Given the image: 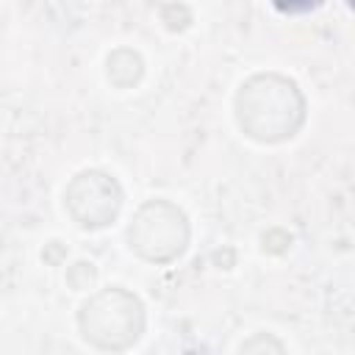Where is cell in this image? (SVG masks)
<instances>
[{"label": "cell", "instance_id": "obj_1", "mask_svg": "<svg viewBox=\"0 0 355 355\" xmlns=\"http://www.w3.org/2000/svg\"><path fill=\"white\" fill-rule=\"evenodd\" d=\"M236 122L252 141H286L305 122V97L286 75H252L236 92Z\"/></svg>", "mask_w": 355, "mask_h": 355}, {"label": "cell", "instance_id": "obj_2", "mask_svg": "<svg viewBox=\"0 0 355 355\" xmlns=\"http://www.w3.org/2000/svg\"><path fill=\"white\" fill-rule=\"evenodd\" d=\"M147 316L141 300L119 286L92 294L78 311L80 336L103 352H125L144 333Z\"/></svg>", "mask_w": 355, "mask_h": 355}, {"label": "cell", "instance_id": "obj_3", "mask_svg": "<svg viewBox=\"0 0 355 355\" xmlns=\"http://www.w3.org/2000/svg\"><path fill=\"white\" fill-rule=\"evenodd\" d=\"M191 227L183 208L169 200H147L128 225L130 250L150 263H169L189 247Z\"/></svg>", "mask_w": 355, "mask_h": 355}, {"label": "cell", "instance_id": "obj_4", "mask_svg": "<svg viewBox=\"0 0 355 355\" xmlns=\"http://www.w3.org/2000/svg\"><path fill=\"white\" fill-rule=\"evenodd\" d=\"M64 205L83 230H100L119 216L122 186L103 169H83L67 183Z\"/></svg>", "mask_w": 355, "mask_h": 355}, {"label": "cell", "instance_id": "obj_5", "mask_svg": "<svg viewBox=\"0 0 355 355\" xmlns=\"http://www.w3.org/2000/svg\"><path fill=\"white\" fill-rule=\"evenodd\" d=\"M105 72H108V80L116 86V89H130L141 80L144 75V61L136 50L130 47H116L108 61H105Z\"/></svg>", "mask_w": 355, "mask_h": 355}, {"label": "cell", "instance_id": "obj_6", "mask_svg": "<svg viewBox=\"0 0 355 355\" xmlns=\"http://www.w3.org/2000/svg\"><path fill=\"white\" fill-rule=\"evenodd\" d=\"M241 355H286V347L272 333H255L241 344Z\"/></svg>", "mask_w": 355, "mask_h": 355}, {"label": "cell", "instance_id": "obj_7", "mask_svg": "<svg viewBox=\"0 0 355 355\" xmlns=\"http://www.w3.org/2000/svg\"><path fill=\"white\" fill-rule=\"evenodd\" d=\"M94 280H97V269H94V263H89V261H78V263H72L69 272H67V283H69V288H75V291L92 288Z\"/></svg>", "mask_w": 355, "mask_h": 355}, {"label": "cell", "instance_id": "obj_8", "mask_svg": "<svg viewBox=\"0 0 355 355\" xmlns=\"http://www.w3.org/2000/svg\"><path fill=\"white\" fill-rule=\"evenodd\" d=\"M161 22L169 31H186L191 25V8L183 3H169L161 8Z\"/></svg>", "mask_w": 355, "mask_h": 355}, {"label": "cell", "instance_id": "obj_9", "mask_svg": "<svg viewBox=\"0 0 355 355\" xmlns=\"http://www.w3.org/2000/svg\"><path fill=\"white\" fill-rule=\"evenodd\" d=\"M261 241H263V252H269V255H280V252L288 250L291 236H288L283 227H269V230L261 236Z\"/></svg>", "mask_w": 355, "mask_h": 355}, {"label": "cell", "instance_id": "obj_10", "mask_svg": "<svg viewBox=\"0 0 355 355\" xmlns=\"http://www.w3.org/2000/svg\"><path fill=\"white\" fill-rule=\"evenodd\" d=\"M67 258V247L61 241H47L44 250H42V261L50 263V266H58L61 261Z\"/></svg>", "mask_w": 355, "mask_h": 355}]
</instances>
